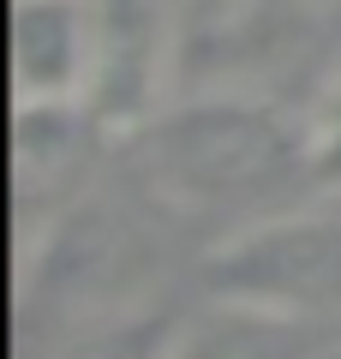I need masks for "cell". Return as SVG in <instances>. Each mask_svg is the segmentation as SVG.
<instances>
[{"instance_id":"3","label":"cell","mask_w":341,"mask_h":359,"mask_svg":"<svg viewBox=\"0 0 341 359\" xmlns=\"http://www.w3.org/2000/svg\"><path fill=\"white\" fill-rule=\"evenodd\" d=\"M180 90H276L312 48V0H168Z\"/></svg>"},{"instance_id":"2","label":"cell","mask_w":341,"mask_h":359,"mask_svg":"<svg viewBox=\"0 0 341 359\" xmlns=\"http://www.w3.org/2000/svg\"><path fill=\"white\" fill-rule=\"evenodd\" d=\"M203 287L210 299H240L312 330H341V198L240 222L203 257Z\"/></svg>"},{"instance_id":"8","label":"cell","mask_w":341,"mask_h":359,"mask_svg":"<svg viewBox=\"0 0 341 359\" xmlns=\"http://www.w3.org/2000/svg\"><path fill=\"white\" fill-rule=\"evenodd\" d=\"M317 359H341V335H335V347H317Z\"/></svg>"},{"instance_id":"1","label":"cell","mask_w":341,"mask_h":359,"mask_svg":"<svg viewBox=\"0 0 341 359\" xmlns=\"http://www.w3.org/2000/svg\"><path fill=\"white\" fill-rule=\"evenodd\" d=\"M156 192L234 228L317 192L305 168V120L264 90H180L138 126Z\"/></svg>"},{"instance_id":"6","label":"cell","mask_w":341,"mask_h":359,"mask_svg":"<svg viewBox=\"0 0 341 359\" xmlns=\"http://www.w3.org/2000/svg\"><path fill=\"white\" fill-rule=\"evenodd\" d=\"M168 341H174V323L162 318H96L54 359H168Z\"/></svg>"},{"instance_id":"4","label":"cell","mask_w":341,"mask_h":359,"mask_svg":"<svg viewBox=\"0 0 341 359\" xmlns=\"http://www.w3.org/2000/svg\"><path fill=\"white\" fill-rule=\"evenodd\" d=\"M102 66V0H13V102H84Z\"/></svg>"},{"instance_id":"9","label":"cell","mask_w":341,"mask_h":359,"mask_svg":"<svg viewBox=\"0 0 341 359\" xmlns=\"http://www.w3.org/2000/svg\"><path fill=\"white\" fill-rule=\"evenodd\" d=\"M335 335H341V330H335Z\"/></svg>"},{"instance_id":"7","label":"cell","mask_w":341,"mask_h":359,"mask_svg":"<svg viewBox=\"0 0 341 359\" xmlns=\"http://www.w3.org/2000/svg\"><path fill=\"white\" fill-rule=\"evenodd\" d=\"M305 168H312L317 198H341V72L305 108Z\"/></svg>"},{"instance_id":"5","label":"cell","mask_w":341,"mask_h":359,"mask_svg":"<svg viewBox=\"0 0 341 359\" xmlns=\"http://www.w3.org/2000/svg\"><path fill=\"white\" fill-rule=\"evenodd\" d=\"M168 359H317V335L312 323L276 318L240 299H215L203 318L174 323Z\"/></svg>"}]
</instances>
